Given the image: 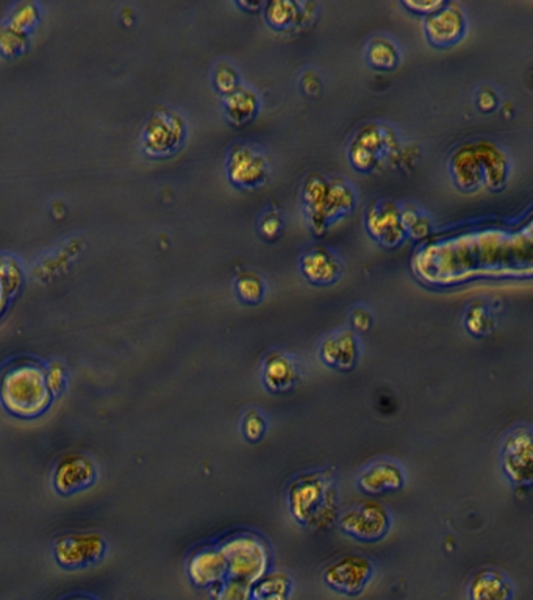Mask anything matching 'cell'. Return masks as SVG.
Here are the masks:
<instances>
[{
    "label": "cell",
    "mask_w": 533,
    "mask_h": 600,
    "mask_svg": "<svg viewBox=\"0 0 533 600\" xmlns=\"http://www.w3.org/2000/svg\"><path fill=\"white\" fill-rule=\"evenodd\" d=\"M291 518L305 529L326 530L340 516L337 477L333 469H318L294 477L287 491Z\"/></svg>",
    "instance_id": "6da1fadb"
},
{
    "label": "cell",
    "mask_w": 533,
    "mask_h": 600,
    "mask_svg": "<svg viewBox=\"0 0 533 600\" xmlns=\"http://www.w3.org/2000/svg\"><path fill=\"white\" fill-rule=\"evenodd\" d=\"M302 204L310 229L322 235L333 222L354 210L357 193L354 186L341 177L327 179L324 175L312 174L302 186Z\"/></svg>",
    "instance_id": "7a4b0ae2"
},
{
    "label": "cell",
    "mask_w": 533,
    "mask_h": 600,
    "mask_svg": "<svg viewBox=\"0 0 533 600\" xmlns=\"http://www.w3.org/2000/svg\"><path fill=\"white\" fill-rule=\"evenodd\" d=\"M0 399L13 415L21 418L41 415L52 402L46 369L35 361H18L11 365L0 380Z\"/></svg>",
    "instance_id": "3957f363"
},
{
    "label": "cell",
    "mask_w": 533,
    "mask_h": 600,
    "mask_svg": "<svg viewBox=\"0 0 533 600\" xmlns=\"http://www.w3.org/2000/svg\"><path fill=\"white\" fill-rule=\"evenodd\" d=\"M227 563V577L254 586L271 566L268 544L255 533L241 532L219 544Z\"/></svg>",
    "instance_id": "277c9868"
},
{
    "label": "cell",
    "mask_w": 533,
    "mask_h": 600,
    "mask_svg": "<svg viewBox=\"0 0 533 600\" xmlns=\"http://www.w3.org/2000/svg\"><path fill=\"white\" fill-rule=\"evenodd\" d=\"M399 147L398 133L390 125L369 122L362 125L352 136L347 147V158L355 171H376L391 155L396 154Z\"/></svg>",
    "instance_id": "5b68a950"
},
{
    "label": "cell",
    "mask_w": 533,
    "mask_h": 600,
    "mask_svg": "<svg viewBox=\"0 0 533 600\" xmlns=\"http://www.w3.org/2000/svg\"><path fill=\"white\" fill-rule=\"evenodd\" d=\"M337 522L341 532L352 540L368 544L379 543L390 533L393 516L380 502L365 500L340 513Z\"/></svg>",
    "instance_id": "8992f818"
},
{
    "label": "cell",
    "mask_w": 533,
    "mask_h": 600,
    "mask_svg": "<svg viewBox=\"0 0 533 600\" xmlns=\"http://www.w3.org/2000/svg\"><path fill=\"white\" fill-rule=\"evenodd\" d=\"M501 466L505 479L515 488H529L533 482V433L529 425H516L504 438Z\"/></svg>",
    "instance_id": "52a82bcc"
},
{
    "label": "cell",
    "mask_w": 533,
    "mask_h": 600,
    "mask_svg": "<svg viewBox=\"0 0 533 600\" xmlns=\"http://www.w3.org/2000/svg\"><path fill=\"white\" fill-rule=\"evenodd\" d=\"M227 179L240 190H258L268 182L271 165L260 147L251 143H238L227 157Z\"/></svg>",
    "instance_id": "ba28073f"
},
{
    "label": "cell",
    "mask_w": 533,
    "mask_h": 600,
    "mask_svg": "<svg viewBox=\"0 0 533 600\" xmlns=\"http://www.w3.org/2000/svg\"><path fill=\"white\" fill-rule=\"evenodd\" d=\"M187 135V127L182 116L176 111H155L144 129V149L152 157H168L176 154Z\"/></svg>",
    "instance_id": "9c48e42d"
},
{
    "label": "cell",
    "mask_w": 533,
    "mask_h": 600,
    "mask_svg": "<svg viewBox=\"0 0 533 600\" xmlns=\"http://www.w3.org/2000/svg\"><path fill=\"white\" fill-rule=\"evenodd\" d=\"M373 561L363 555H346L333 561L322 574L324 583L330 590L343 596L354 597L362 594L373 580Z\"/></svg>",
    "instance_id": "30bf717a"
},
{
    "label": "cell",
    "mask_w": 533,
    "mask_h": 600,
    "mask_svg": "<svg viewBox=\"0 0 533 600\" xmlns=\"http://www.w3.org/2000/svg\"><path fill=\"white\" fill-rule=\"evenodd\" d=\"M365 225L368 235L380 246L388 249L401 246L408 238L402 225L401 205L393 200L380 199L369 205Z\"/></svg>",
    "instance_id": "8fae6325"
},
{
    "label": "cell",
    "mask_w": 533,
    "mask_h": 600,
    "mask_svg": "<svg viewBox=\"0 0 533 600\" xmlns=\"http://www.w3.org/2000/svg\"><path fill=\"white\" fill-rule=\"evenodd\" d=\"M468 30L465 10L454 2H444L440 10L424 19L427 43L437 49H448L463 40Z\"/></svg>",
    "instance_id": "7c38bea8"
},
{
    "label": "cell",
    "mask_w": 533,
    "mask_h": 600,
    "mask_svg": "<svg viewBox=\"0 0 533 600\" xmlns=\"http://www.w3.org/2000/svg\"><path fill=\"white\" fill-rule=\"evenodd\" d=\"M105 554V541L96 533H72L55 543V558L63 568L76 569L94 565Z\"/></svg>",
    "instance_id": "4fadbf2b"
},
{
    "label": "cell",
    "mask_w": 533,
    "mask_h": 600,
    "mask_svg": "<svg viewBox=\"0 0 533 600\" xmlns=\"http://www.w3.org/2000/svg\"><path fill=\"white\" fill-rule=\"evenodd\" d=\"M405 483L407 475L404 468L390 458L371 461L357 475L358 488L368 496L396 493L404 488Z\"/></svg>",
    "instance_id": "5bb4252c"
},
{
    "label": "cell",
    "mask_w": 533,
    "mask_h": 600,
    "mask_svg": "<svg viewBox=\"0 0 533 600\" xmlns=\"http://www.w3.org/2000/svg\"><path fill=\"white\" fill-rule=\"evenodd\" d=\"M360 341L351 329H338L319 344V360L335 371H352L360 361Z\"/></svg>",
    "instance_id": "9a60e30c"
},
{
    "label": "cell",
    "mask_w": 533,
    "mask_h": 600,
    "mask_svg": "<svg viewBox=\"0 0 533 600\" xmlns=\"http://www.w3.org/2000/svg\"><path fill=\"white\" fill-rule=\"evenodd\" d=\"M301 379V365L293 355L283 350H272L263 360L262 383L269 393H288L299 385Z\"/></svg>",
    "instance_id": "2e32d148"
},
{
    "label": "cell",
    "mask_w": 533,
    "mask_h": 600,
    "mask_svg": "<svg viewBox=\"0 0 533 600\" xmlns=\"http://www.w3.org/2000/svg\"><path fill=\"white\" fill-rule=\"evenodd\" d=\"M299 268L304 279L315 286L333 285L343 275V263L340 257L322 244H316L305 250Z\"/></svg>",
    "instance_id": "e0dca14e"
},
{
    "label": "cell",
    "mask_w": 533,
    "mask_h": 600,
    "mask_svg": "<svg viewBox=\"0 0 533 600\" xmlns=\"http://www.w3.org/2000/svg\"><path fill=\"white\" fill-rule=\"evenodd\" d=\"M188 577L197 588H213L227 577V563L219 546L204 547L191 555Z\"/></svg>",
    "instance_id": "ac0fdd59"
},
{
    "label": "cell",
    "mask_w": 533,
    "mask_h": 600,
    "mask_svg": "<svg viewBox=\"0 0 533 600\" xmlns=\"http://www.w3.org/2000/svg\"><path fill=\"white\" fill-rule=\"evenodd\" d=\"M96 479V468L90 458L83 455H68L58 463L54 472V485L58 493H79L93 485Z\"/></svg>",
    "instance_id": "d6986e66"
},
{
    "label": "cell",
    "mask_w": 533,
    "mask_h": 600,
    "mask_svg": "<svg viewBox=\"0 0 533 600\" xmlns=\"http://www.w3.org/2000/svg\"><path fill=\"white\" fill-rule=\"evenodd\" d=\"M483 172V185L488 190L501 191L510 177V158L498 144L490 140H479L473 143Z\"/></svg>",
    "instance_id": "ffe728a7"
},
{
    "label": "cell",
    "mask_w": 533,
    "mask_h": 600,
    "mask_svg": "<svg viewBox=\"0 0 533 600\" xmlns=\"http://www.w3.org/2000/svg\"><path fill=\"white\" fill-rule=\"evenodd\" d=\"M265 7V19L269 27L279 32L305 27L312 22L316 15L315 4H302L293 0H276L263 5Z\"/></svg>",
    "instance_id": "44dd1931"
},
{
    "label": "cell",
    "mask_w": 533,
    "mask_h": 600,
    "mask_svg": "<svg viewBox=\"0 0 533 600\" xmlns=\"http://www.w3.org/2000/svg\"><path fill=\"white\" fill-rule=\"evenodd\" d=\"M513 593L512 580L498 569H480L468 583L469 600H512Z\"/></svg>",
    "instance_id": "7402d4cb"
},
{
    "label": "cell",
    "mask_w": 533,
    "mask_h": 600,
    "mask_svg": "<svg viewBox=\"0 0 533 600\" xmlns=\"http://www.w3.org/2000/svg\"><path fill=\"white\" fill-rule=\"evenodd\" d=\"M452 180L463 191H476L483 186V172L473 143L455 150L451 163Z\"/></svg>",
    "instance_id": "603a6c76"
},
{
    "label": "cell",
    "mask_w": 533,
    "mask_h": 600,
    "mask_svg": "<svg viewBox=\"0 0 533 600\" xmlns=\"http://www.w3.org/2000/svg\"><path fill=\"white\" fill-rule=\"evenodd\" d=\"M222 111L230 124L238 127L249 124L260 111V96L251 86L240 85L233 93L222 97Z\"/></svg>",
    "instance_id": "cb8c5ba5"
},
{
    "label": "cell",
    "mask_w": 533,
    "mask_h": 600,
    "mask_svg": "<svg viewBox=\"0 0 533 600\" xmlns=\"http://www.w3.org/2000/svg\"><path fill=\"white\" fill-rule=\"evenodd\" d=\"M365 57L376 71H394L401 63V49L390 36L377 35L368 41Z\"/></svg>",
    "instance_id": "d4e9b609"
},
{
    "label": "cell",
    "mask_w": 533,
    "mask_h": 600,
    "mask_svg": "<svg viewBox=\"0 0 533 600\" xmlns=\"http://www.w3.org/2000/svg\"><path fill=\"white\" fill-rule=\"evenodd\" d=\"M254 600H290L293 580L282 571H269L252 586Z\"/></svg>",
    "instance_id": "484cf974"
},
{
    "label": "cell",
    "mask_w": 533,
    "mask_h": 600,
    "mask_svg": "<svg viewBox=\"0 0 533 600\" xmlns=\"http://www.w3.org/2000/svg\"><path fill=\"white\" fill-rule=\"evenodd\" d=\"M466 332L476 338L490 335L496 329V319H494L493 311L490 310L485 302L476 300L473 304H469L463 318Z\"/></svg>",
    "instance_id": "4316f807"
},
{
    "label": "cell",
    "mask_w": 533,
    "mask_h": 600,
    "mask_svg": "<svg viewBox=\"0 0 533 600\" xmlns=\"http://www.w3.org/2000/svg\"><path fill=\"white\" fill-rule=\"evenodd\" d=\"M235 293L240 302L246 305L262 304L266 296V283L262 275L255 271L244 269L235 279Z\"/></svg>",
    "instance_id": "83f0119b"
},
{
    "label": "cell",
    "mask_w": 533,
    "mask_h": 600,
    "mask_svg": "<svg viewBox=\"0 0 533 600\" xmlns=\"http://www.w3.org/2000/svg\"><path fill=\"white\" fill-rule=\"evenodd\" d=\"M401 219L408 238L421 240L432 232V221L427 213L413 204L401 205Z\"/></svg>",
    "instance_id": "f1b7e54d"
},
{
    "label": "cell",
    "mask_w": 533,
    "mask_h": 600,
    "mask_svg": "<svg viewBox=\"0 0 533 600\" xmlns=\"http://www.w3.org/2000/svg\"><path fill=\"white\" fill-rule=\"evenodd\" d=\"M283 229H285V219L279 208L268 207L262 211V215L258 216L257 232L262 240L269 243L279 240Z\"/></svg>",
    "instance_id": "f546056e"
},
{
    "label": "cell",
    "mask_w": 533,
    "mask_h": 600,
    "mask_svg": "<svg viewBox=\"0 0 533 600\" xmlns=\"http://www.w3.org/2000/svg\"><path fill=\"white\" fill-rule=\"evenodd\" d=\"M268 427V419L262 411L255 410V408L244 411L243 418H241V435L244 436V440L249 443H260L265 438Z\"/></svg>",
    "instance_id": "4dcf8cb0"
},
{
    "label": "cell",
    "mask_w": 533,
    "mask_h": 600,
    "mask_svg": "<svg viewBox=\"0 0 533 600\" xmlns=\"http://www.w3.org/2000/svg\"><path fill=\"white\" fill-rule=\"evenodd\" d=\"M210 590H212V600H254L251 585L229 579V577Z\"/></svg>",
    "instance_id": "1f68e13d"
},
{
    "label": "cell",
    "mask_w": 533,
    "mask_h": 600,
    "mask_svg": "<svg viewBox=\"0 0 533 600\" xmlns=\"http://www.w3.org/2000/svg\"><path fill=\"white\" fill-rule=\"evenodd\" d=\"M213 85L222 97L233 93L241 85L240 74L237 68L229 61H219L213 71Z\"/></svg>",
    "instance_id": "d6a6232c"
},
{
    "label": "cell",
    "mask_w": 533,
    "mask_h": 600,
    "mask_svg": "<svg viewBox=\"0 0 533 600\" xmlns=\"http://www.w3.org/2000/svg\"><path fill=\"white\" fill-rule=\"evenodd\" d=\"M21 280L22 271L18 261L10 257L0 258V283L4 286L7 296L18 290Z\"/></svg>",
    "instance_id": "836d02e7"
},
{
    "label": "cell",
    "mask_w": 533,
    "mask_h": 600,
    "mask_svg": "<svg viewBox=\"0 0 533 600\" xmlns=\"http://www.w3.org/2000/svg\"><path fill=\"white\" fill-rule=\"evenodd\" d=\"M26 46V32L11 27L10 24L0 29V49L7 54H15Z\"/></svg>",
    "instance_id": "e575fe53"
},
{
    "label": "cell",
    "mask_w": 533,
    "mask_h": 600,
    "mask_svg": "<svg viewBox=\"0 0 533 600\" xmlns=\"http://www.w3.org/2000/svg\"><path fill=\"white\" fill-rule=\"evenodd\" d=\"M36 19H38V10H36L35 5L21 4L13 11L10 25L21 30V32H26L29 27L35 24Z\"/></svg>",
    "instance_id": "d590c367"
},
{
    "label": "cell",
    "mask_w": 533,
    "mask_h": 600,
    "mask_svg": "<svg viewBox=\"0 0 533 600\" xmlns=\"http://www.w3.org/2000/svg\"><path fill=\"white\" fill-rule=\"evenodd\" d=\"M476 105L483 113H493L499 105L498 91L493 86H480L476 94Z\"/></svg>",
    "instance_id": "8d00e7d4"
},
{
    "label": "cell",
    "mask_w": 533,
    "mask_h": 600,
    "mask_svg": "<svg viewBox=\"0 0 533 600\" xmlns=\"http://www.w3.org/2000/svg\"><path fill=\"white\" fill-rule=\"evenodd\" d=\"M46 380L49 390H51L52 396L60 394L61 391L65 390L66 386V371L61 363L55 361L52 363L46 371Z\"/></svg>",
    "instance_id": "74e56055"
},
{
    "label": "cell",
    "mask_w": 533,
    "mask_h": 600,
    "mask_svg": "<svg viewBox=\"0 0 533 600\" xmlns=\"http://www.w3.org/2000/svg\"><path fill=\"white\" fill-rule=\"evenodd\" d=\"M349 322L352 325V332L354 333H366L373 327V313L365 307H355L351 311V318Z\"/></svg>",
    "instance_id": "f35d334b"
},
{
    "label": "cell",
    "mask_w": 533,
    "mask_h": 600,
    "mask_svg": "<svg viewBox=\"0 0 533 600\" xmlns=\"http://www.w3.org/2000/svg\"><path fill=\"white\" fill-rule=\"evenodd\" d=\"M299 85H301V90L304 91V94H307V96H318V94H321V77H319L318 72L312 71V69H308V71H305L304 74H302Z\"/></svg>",
    "instance_id": "ab89813d"
},
{
    "label": "cell",
    "mask_w": 533,
    "mask_h": 600,
    "mask_svg": "<svg viewBox=\"0 0 533 600\" xmlns=\"http://www.w3.org/2000/svg\"><path fill=\"white\" fill-rule=\"evenodd\" d=\"M443 4L444 2H438V0H427V2H402V7L412 11L415 15L429 16L440 10Z\"/></svg>",
    "instance_id": "60d3db41"
},
{
    "label": "cell",
    "mask_w": 533,
    "mask_h": 600,
    "mask_svg": "<svg viewBox=\"0 0 533 600\" xmlns=\"http://www.w3.org/2000/svg\"><path fill=\"white\" fill-rule=\"evenodd\" d=\"M7 293H5L4 286L0 283V313L4 311L5 304H7Z\"/></svg>",
    "instance_id": "b9f144b4"
},
{
    "label": "cell",
    "mask_w": 533,
    "mask_h": 600,
    "mask_svg": "<svg viewBox=\"0 0 533 600\" xmlns=\"http://www.w3.org/2000/svg\"><path fill=\"white\" fill-rule=\"evenodd\" d=\"M238 5H240L241 8H244V10L254 11V10H258V8H262L263 5H265V4H247V2H246V4H241V2H240V4H238Z\"/></svg>",
    "instance_id": "7bdbcfd3"
},
{
    "label": "cell",
    "mask_w": 533,
    "mask_h": 600,
    "mask_svg": "<svg viewBox=\"0 0 533 600\" xmlns=\"http://www.w3.org/2000/svg\"><path fill=\"white\" fill-rule=\"evenodd\" d=\"M76 600H86V599H76Z\"/></svg>",
    "instance_id": "ee69618b"
}]
</instances>
